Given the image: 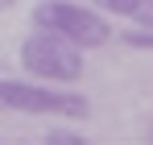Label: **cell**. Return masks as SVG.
Here are the masks:
<instances>
[{
	"mask_svg": "<svg viewBox=\"0 0 153 145\" xmlns=\"http://www.w3.org/2000/svg\"><path fill=\"white\" fill-rule=\"evenodd\" d=\"M0 108L25 112V116H66L83 120L91 116V104L79 91H66L62 83H25V79H0Z\"/></svg>",
	"mask_w": 153,
	"mask_h": 145,
	"instance_id": "cell-1",
	"label": "cell"
},
{
	"mask_svg": "<svg viewBox=\"0 0 153 145\" xmlns=\"http://www.w3.org/2000/svg\"><path fill=\"white\" fill-rule=\"evenodd\" d=\"M21 71H29V79H37V83L66 87V83L83 79V50L50 29H33L21 42Z\"/></svg>",
	"mask_w": 153,
	"mask_h": 145,
	"instance_id": "cell-2",
	"label": "cell"
},
{
	"mask_svg": "<svg viewBox=\"0 0 153 145\" xmlns=\"http://www.w3.org/2000/svg\"><path fill=\"white\" fill-rule=\"evenodd\" d=\"M33 29H50L79 50H100L112 37V25L103 21V13L87 4H71V0H42L33 8Z\"/></svg>",
	"mask_w": 153,
	"mask_h": 145,
	"instance_id": "cell-3",
	"label": "cell"
},
{
	"mask_svg": "<svg viewBox=\"0 0 153 145\" xmlns=\"http://www.w3.org/2000/svg\"><path fill=\"white\" fill-rule=\"evenodd\" d=\"M91 4H100V13H112V17H132L141 8V0H91Z\"/></svg>",
	"mask_w": 153,
	"mask_h": 145,
	"instance_id": "cell-4",
	"label": "cell"
},
{
	"mask_svg": "<svg viewBox=\"0 0 153 145\" xmlns=\"http://www.w3.org/2000/svg\"><path fill=\"white\" fill-rule=\"evenodd\" d=\"M42 141H46V145H87V137H79L75 129H50Z\"/></svg>",
	"mask_w": 153,
	"mask_h": 145,
	"instance_id": "cell-5",
	"label": "cell"
},
{
	"mask_svg": "<svg viewBox=\"0 0 153 145\" xmlns=\"http://www.w3.org/2000/svg\"><path fill=\"white\" fill-rule=\"evenodd\" d=\"M124 46L128 50H153V29H145V25H141V29H128Z\"/></svg>",
	"mask_w": 153,
	"mask_h": 145,
	"instance_id": "cell-6",
	"label": "cell"
},
{
	"mask_svg": "<svg viewBox=\"0 0 153 145\" xmlns=\"http://www.w3.org/2000/svg\"><path fill=\"white\" fill-rule=\"evenodd\" d=\"M132 21H141L145 29H153V0H141V8L132 13Z\"/></svg>",
	"mask_w": 153,
	"mask_h": 145,
	"instance_id": "cell-7",
	"label": "cell"
},
{
	"mask_svg": "<svg viewBox=\"0 0 153 145\" xmlns=\"http://www.w3.org/2000/svg\"><path fill=\"white\" fill-rule=\"evenodd\" d=\"M8 4H17V0H0V8H8Z\"/></svg>",
	"mask_w": 153,
	"mask_h": 145,
	"instance_id": "cell-8",
	"label": "cell"
}]
</instances>
